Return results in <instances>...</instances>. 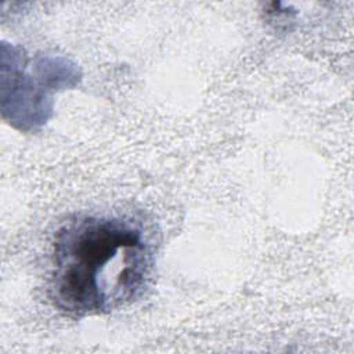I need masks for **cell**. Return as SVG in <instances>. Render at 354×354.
Masks as SVG:
<instances>
[{
	"label": "cell",
	"instance_id": "1",
	"mask_svg": "<svg viewBox=\"0 0 354 354\" xmlns=\"http://www.w3.org/2000/svg\"><path fill=\"white\" fill-rule=\"evenodd\" d=\"M151 267L149 248L137 227L112 217H79L55 235L50 296L69 315L108 313L144 290Z\"/></svg>",
	"mask_w": 354,
	"mask_h": 354
}]
</instances>
